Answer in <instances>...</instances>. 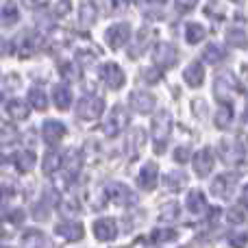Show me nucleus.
<instances>
[{
  "label": "nucleus",
  "instance_id": "obj_16",
  "mask_svg": "<svg viewBox=\"0 0 248 248\" xmlns=\"http://www.w3.org/2000/svg\"><path fill=\"white\" fill-rule=\"evenodd\" d=\"M57 235L63 237V240H68V242L81 240L83 237V224L74 222V220H70V222H61V224H57Z\"/></svg>",
  "mask_w": 248,
  "mask_h": 248
},
{
  "label": "nucleus",
  "instance_id": "obj_39",
  "mask_svg": "<svg viewBox=\"0 0 248 248\" xmlns=\"http://www.w3.org/2000/svg\"><path fill=\"white\" fill-rule=\"evenodd\" d=\"M179 237V233L172 231V229H166V231H155V240L157 242H174Z\"/></svg>",
  "mask_w": 248,
  "mask_h": 248
},
{
  "label": "nucleus",
  "instance_id": "obj_24",
  "mask_svg": "<svg viewBox=\"0 0 248 248\" xmlns=\"http://www.w3.org/2000/svg\"><path fill=\"white\" fill-rule=\"evenodd\" d=\"M205 194L201 192V189H192L189 192V196H187V207H189V211L192 214H201L202 209H205Z\"/></svg>",
  "mask_w": 248,
  "mask_h": 248
},
{
  "label": "nucleus",
  "instance_id": "obj_4",
  "mask_svg": "<svg viewBox=\"0 0 248 248\" xmlns=\"http://www.w3.org/2000/svg\"><path fill=\"white\" fill-rule=\"evenodd\" d=\"M153 57H155V61H157V65H161L163 70H168L176 63V59H179V50H176V46L170 44V42H159L157 46H155Z\"/></svg>",
  "mask_w": 248,
  "mask_h": 248
},
{
  "label": "nucleus",
  "instance_id": "obj_14",
  "mask_svg": "<svg viewBox=\"0 0 248 248\" xmlns=\"http://www.w3.org/2000/svg\"><path fill=\"white\" fill-rule=\"evenodd\" d=\"M233 189H235V176L233 174H220V176H216V181L211 183V192L220 198H229Z\"/></svg>",
  "mask_w": 248,
  "mask_h": 248
},
{
  "label": "nucleus",
  "instance_id": "obj_30",
  "mask_svg": "<svg viewBox=\"0 0 248 248\" xmlns=\"http://www.w3.org/2000/svg\"><path fill=\"white\" fill-rule=\"evenodd\" d=\"M29 100L33 103V107L37 109V111H44V109L48 107V98H46V94H44V90H39V87H33V90L29 92Z\"/></svg>",
  "mask_w": 248,
  "mask_h": 248
},
{
  "label": "nucleus",
  "instance_id": "obj_31",
  "mask_svg": "<svg viewBox=\"0 0 248 248\" xmlns=\"http://www.w3.org/2000/svg\"><path fill=\"white\" fill-rule=\"evenodd\" d=\"M59 168H61V155L59 153L52 150V153H48L46 157H44V172H46V174H55Z\"/></svg>",
  "mask_w": 248,
  "mask_h": 248
},
{
  "label": "nucleus",
  "instance_id": "obj_19",
  "mask_svg": "<svg viewBox=\"0 0 248 248\" xmlns=\"http://www.w3.org/2000/svg\"><path fill=\"white\" fill-rule=\"evenodd\" d=\"M126 146L133 150V153H131L133 157H137V155L144 150V146H146V133H144V128H133L131 135H128Z\"/></svg>",
  "mask_w": 248,
  "mask_h": 248
},
{
  "label": "nucleus",
  "instance_id": "obj_7",
  "mask_svg": "<svg viewBox=\"0 0 248 248\" xmlns=\"http://www.w3.org/2000/svg\"><path fill=\"white\" fill-rule=\"evenodd\" d=\"M107 192L111 196V201L118 202V205H135L137 202V194L133 189H128V185H124V183L107 185Z\"/></svg>",
  "mask_w": 248,
  "mask_h": 248
},
{
  "label": "nucleus",
  "instance_id": "obj_8",
  "mask_svg": "<svg viewBox=\"0 0 248 248\" xmlns=\"http://www.w3.org/2000/svg\"><path fill=\"white\" fill-rule=\"evenodd\" d=\"M105 37H107L109 46H111L113 50H118V48H122L124 44L128 42V37H131V29H128V24H113L111 29H107Z\"/></svg>",
  "mask_w": 248,
  "mask_h": 248
},
{
  "label": "nucleus",
  "instance_id": "obj_47",
  "mask_svg": "<svg viewBox=\"0 0 248 248\" xmlns=\"http://www.w3.org/2000/svg\"><path fill=\"white\" fill-rule=\"evenodd\" d=\"M133 244H135V246H140V244H150V240H146V237H140V240H135Z\"/></svg>",
  "mask_w": 248,
  "mask_h": 248
},
{
  "label": "nucleus",
  "instance_id": "obj_33",
  "mask_svg": "<svg viewBox=\"0 0 248 248\" xmlns=\"http://www.w3.org/2000/svg\"><path fill=\"white\" fill-rule=\"evenodd\" d=\"M22 244L24 246H42V244H48V240L39 231H26L24 235H22Z\"/></svg>",
  "mask_w": 248,
  "mask_h": 248
},
{
  "label": "nucleus",
  "instance_id": "obj_5",
  "mask_svg": "<svg viewBox=\"0 0 248 248\" xmlns=\"http://www.w3.org/2000/svg\"><path fill=\"white\" fill-rule=\"evenodd\" d=\"M126 124H128V113L118 105V107L111 109L107 122H105V133H107L109 137H118L124 128H126Z\"/></svg>",
  "mask_w": 248,
  "mask_h": 248
},
{
  "label": "nucleus",
  "instance_id": "obj_15",
  "mask_svg": "<svg viewBox=\"0 0 248 248\" xmlns=\"http://www.w3.org/2000/svg\"><path fill=\"white\" fill-rule=\"evenodd\" d=\"M157 174H159V168L155 161H148L144 168H141L140 172V185L146 189V192H150V189L157 187Z\"/></svg>",
  "mask_w": 248,
  "mask_h": 248
},
{
  "label": "nucleus",
  "instance_id": "obj_22",
  "mask_svg": "<svg viewBox=\"0 0 248 248\" xmlns=\"http://www.w3.org/2000/svg\"><path fill=\"white\" fill-rule=\"evenodd\" d=\"M20 140V133H17L16 126L7 124L4 120H0V144L2 146H9V144H16Z\"/></svg>",
  "mask_w": 248,
  "mask_h": 248
},
{
  "label": "nucleus",
  "instance_id": "obj_42",
  "mask_svg": "<svg viewBox=\"0 0 248 248\" xmlns=\"http://www.w3.org/2000/svg\"><path fill=\"white\" fill-rule=\"evenodd\" d=\"M144 78L148 83H157L159 81V72L157 70H144Z\"/></svg>",
  "mask_w": 248,
  "mask_h": 248
},
{
  "label": "nucleus",
  "instance_id": "obj_43",
  "mask_svg": "<svg viewBox=\"0 0 248 248\" xmlns=\"http://www.w3.org/2000/svg\"><path fill=\"white\" fill-rule=\"evenodd\" d=\"M196 2H198V0H176V4H179L181 11H189V9H192Z\"/></svg>",
  "mask_w": 248,
  "mask_h": 248
},
{
  "label": "nucleus",
  "instance_id": "obj_23",
  "mask_svg": "<svg viewBox=\"0 0 248 248\" xmlns=\"http://www.w3.org/2000/svg\"><path fill=\"white\" fill-rule=\"evenodd\" d=\"M205 35H207V31H205V26H202V24L189 22V24L185 26V39H187L189 44H198V42H202V39H205Z\"/></svg>",
  "mask_w": 248,
  "mask_h": 248
},
{
  "label": "nucleus",
  "instance_id": "obj_1",
  "mask_svg": "<svg viewBox=\"0 0 248 248\" xmlns=\"http://www.w3.org/2000/svg\"><path fill=\"white\" fill-rule=\"evenodd\" d=\"M170 124H172V118H170L168 111H159L157 116H155V120H153V140H155V144H157V148H155L157 153L163 150L161 144H166L168 135H170Z\"/></svg>",
  "mask_w": 248,
  "mask_h": 248
},
{
  "label": "nucleus",
  "instance_id": "obj_29",
  "mask_svg": "<svg viewBox=\"0 0 248 248\" xmlns=\"http://www.w3.org/2000/svg\"><path fill=\"white\" fill-rule=\"evenodd\" d=\"M185 181H187V176H185L181 170H174V172L163 176V183H166L170 189H181L185 185Z\"/></svg>",
  "mask_w": 248,
  "mask_h": 248
},
{
  "label": "nucleus",
  "instance_id": "obj_17",
  "mask_svg": "<svg viewBox=\"0 0 248 248\" xmlns=\"http://www.w3.org/2000/svg\"><path fill=\"white\" fill-rule=\"evenodd\" d=\"M183 78L189 87H201L202 81H205V70H202V65L198 63V61H194V63H189L187 68H185Z\"/></svg>",
  "mask_w": 248,
  "mask_h": 248
},
{
  "label": "nucleus",
  "instance_id": "obj_44",
  "mask_svg": "<svg viewBox=\"0 0 248 248\" xmlns=\"http://www.w3.org/2000/svg\"><path fill=\"white\" fill-rule=\"evenodd\" d=\"M187 157H189V150H187V148H179V150L174 153V159H176V161H181V163L187 161Z\"/></svg>",
  "mask_w": 248,
  "mask_h": 248
},
{
  "label": "nucleus",
  "instance_id": "obj_25",
  "mask_svg": "<svg viewBox=\"0 0 248 248\" xmlns=\"http://www.w3.org/2000/svg\"><path fill=\"white\" fill-rule=\"evenodd\" d=\"M7 111L13 120H26L29 118V107L24 105V100H11L7 105Z\"/></svg>",
  "mask_w": 248,
  "mask_h": 248
},
{
  "label": "nucleus",
  "instance_id": "obj_50",
  "mask_svg": "<svg viewBox=\"0 0 248 248\" xmlns=\"http://www.w3.org/2000/svg\"><path fill=\"white\" fill-rule=\"evenodd\" d=\"M2 233H4V231H2V227H0V237H2Z\"/></svg>",
  "mask_w": 248,
  "mask_h": 248
},
{
  "label": "nucleus",
  "instance_id": "obj_40",
  "mask_svg": "<svg viewBox=\"0 0 248 248\" xmlns=\"http://www.w3.org/2000/svg\"><path fill=\"white\" fill-rule=\"evenodd\" d=\"M192 107H194V113H196L201 120H205V118H207V103H205V100H202V98L194 100Z\"/></svg>",
  "mask_w": 248,
  "mask_h": 248
},
{
  "label": "nucleus",
  "instance_id": "obj_38",
  "mask_svg": "<svg viewBox=\"0 0 248 248\" xmlns=\"http://www.w3.org/2000/svg\"><path fill=\"white\" fill-rule=\"evenodd\" d=\"M229 39H231V44H235V46H240V48H244L246 46V33H244V29H240V31H229Z\"/></svg>",
  "mask_w": 248,
  "mask_h": 248
},
{
  "label": "nucleus",
  "instance_id": "obj_28",
  "mask_svg": "<svg viewBox=\"0 0 248 248\" xmlns=\"http://www.w3.org/2000/svg\"><path fill=\"white\" fill-rule=\"evenodd\" d=\"M78 17H81V24L83 26H92L96 22V7L92 2H83L81 4V11H78Z\"/></svg>",
  "mask_w": 248,
  "mask_h": 248
},
{
  "label": "nucleus",
  "instance_id": "obj_12",
  "mask_svg": "<svg viewBox=\"0 0 248 248\" xmlns=\"http://www.w3.org/2000/svg\"><path fill=\"white\" fill-rule=\"evenodd\" d=\"M94 235L98 237L100 242H111V240H116V235H118L116 222H113L111 218H100V220H96V222H94Z\"/></svg>",
  "mask_w": 248,
  "mask_h": 248
},
{
  "label": "nucleus",
  "instance_id": "obj_21",
  "mask_svg": "<svg viewBox=\"0 0 248 248\" xmlns=\"http://www.w3.org/2000/svg\"><path fill=\"white\" fill-rule=\"evenodd\" d=\"M20 17V11H17L16 2L13 0H7V4L2 7V13H0V24L2 26H13Z\"/></svg>",
  "mask_w": 248,
  "mask_h": 248
},
{
  "label": "nucleus",
  "instance_id": "obj_37",
  "mask_svg": "<svg viewBox=\"0 0 248 248\" xmlns=\"http://www.w3.org/2000/svg\"><path fill=\"white\" fill-rule=\"evenodd\" d=\"M229 222H231V224H244L246 222V209H244V205H242V207H233V209L229 211Z\"/></svg>",
  "mask_w": 248,
  "mask_h": 248
},
{
  "label": "nucleus",
  "instance_id": "obj_27",
  "mask_svg": "<svg viewBox=\"0 0 248 248\" xmlns=\"http://www.w3.org/2000/svg\"><path fill=\"white\" fill-rule=\"evenodd\" d=\"M70 103H72V94H70V90L63 87V85H57L55 87V105L59 109H68Z\"/></svg>",
  "mask_w": 248,
  "mask_h": 248
},
{
  "label": "nucleus",
  "instance_id": "obj_2",
  "mask_svg": "<svg viewBox=\"0 0 248 248\" xmlns=\"http://www.w3.org/2000/svg\"><path fill=\"white\" fill-rule=\"evenodd\" d=\"M220 157H222L224 163L229 166H242L244 163V157H246V150L242 144H235L233 140H224L220 141Z\"/></svg>",
  "mask_w": 248,
  "mask_h": 248
},
{
  "label": "nucleus",
  "instance_id": "obj_32",
  "mask_svg": "<svg viewBox=\"0 0 248 248\" xmlns=\"http://www.w3.org/2000/svg\"><path fill=\"white\" fill-rule=\"evenodd\" d=\"M202 59L207 61V63H220V61L224 59V52L220 46H216V44H211V46L205 48V52H202Z\"/></svg>",
  "mask_w": 248,
  "mask_h": 248
},
{
  "label": "nucleus",
  "instance_id": "obj_46",
  "mask_svg": "<svg viewBox=\"0 0 248 248\" xmlns=\"http://www.w3.org/2000/svg\"><path fill=\"white\" fill-rule=\"evenodd\" d=\"M24 2L29 4V7H33V9H35V7H42V4L46 2V0H24Z\"/></svg>",
  "mask_w": 248,
  "mask_h": 248
},
{
  "label": "nucleus",
  "instance_id": "obj_6",
  "mask_svg": "<svg viewBox=\"0 0 248 248\" xmlns=\"http://www.w3.org/2000/svg\"><path fill=\"white\" fill-rule=\"evenodd\" d=\"M214 90L222 103H229V100H233V96H235V92H237V81L229 72H222V74H218V78H216Z\"/></svg>",
  "mask_w": 248,
  "mask_h": 248
},
{
  "label": "nucleus",
  "instance_id": "obj_18",
  "mask_svg": "<svg viewBox=\"0 0 248 248\" xmlns=\"http://www.w3.org/2000/svg\"><path fill=\"white\" fill-rule=\"evenodd\" d=\"M81 163H83L81 153H77L74 148H70L65 153V157H61V168L68 172V176H77V172L81 170Z\"/></svg>",
  "mask_w": 248,
  "mask_h": 248
},
{
  "label": "nucleus",
  "instance_id": "obj_45",
  "mask_svg": "<svg viewBox=\"0 0 248 248\" xmlns=\"http://www.w3.org/2000/svg\"><path fill=\"white\" fill-rule=\"evenodd\" d=\"M9 52H11V46H9V42L4 37H0V57L9 55Z\"/></svg>",
  "mask_w": 248,
  "mask_h": 248
},
{
  "label": "nucleus",
  "instance_id": "obj_10",
  "mask_svg": "<svg viewBox=\"0 0 248 248\" xmlns=\"http://www.w3.org/2000/svg\"><path fill=\"white\" fill-rule=\"evenodd\" d=\"M65 135V126L59 120H46L42 126V137L48 146H57Z\"/></svg>",
  "mask_w": 248,
  "mask_h": 248
},
{
  "label": "nucleus",
  "instance_id": "obj_26",
  "mask_svg": "<svg viewBox=\"0 0 248 248\" xmlns=\"http://www.w3.org/2000/svg\"><path fill=\"white\" fill-rule=\"evenodd\" d=\"M233 122V109L229 107V103H222V107L216 111V126L218 128H229V124Z\"/></svg>",
  "mask_w": 248,
  "mask_h": 248
},
{
  "label": "nucleus",
  "instance_id": "obj_13",
  "mask_svg": "<svg viewBox=\"0 0 248 248\" xmlns=\"http://www.w3.org/2000/svg\"><path fill=\"white\" fill-rule=\"evenodd\" d=\"M128 105L137 113H150L155 109V98L150 94H146V92H133L128 96Z\"/></svg>",
  "mask_w": 248,
  "mask_h": 248
},
{
  "label": "nucleus",
  "instance_id": "obj_20",
  "mask_svg": "<svg viewBox=\"0 0 248 248\" xmlns=\"http://www.w3.org/2000/svg\"><path fill=\"white\" fill-rule=\"evenodd\" d=\"M13 161H16L17 170H22V172H31V170L35 168V163H37V159H35V155L31 153V150H20V153H16Z\"/></svg>",
  "mask_w": 248,
  "mask_h": 248
},
{
  "label": "nucleus",
  "instance_id": "obj_36",
  "mask_svg": "<svg viewBox=\"0 0 248 248\" xmlns=\"http://www.w3.org/2000/svg\"><path fill=\"white\" fill-rule=\"evenodd\" d=\"M176 216H179V205H176V202H168V205H163L161 220H166V222H174Z\"/></svg>",
  "mask_w": 248,
  "mask_h": 248
},
{
  "label": "nucleus",
  "instance_id": "obj_49",
  "mask_svg": "<svg viewBox=\"0 0 248 248\" xmlns=\"http://www.w3.org/2000/svg\"><path fill=\"white\" fill-rule=\"evenodd\" d=\"M0 163H4V157H2V155H0Z\"/></svg>",
  "mask_w": 248,
  "mask_h": 248
},
{
  "label": "nucleus",
  "instance_id": "obj_48",
  "mask_svg": "<svg viewBox=\"0 0 248 248\" xmlns=\"http://www.w3.org/2000/svg\"><path fill=\"white\" fill-rule=\"evenodd\" d=\"M148 2H153V4H163L166 0H148Z\"/></svg>",
  "mask_w": 248,
  "mask_h": 248
},
{
  "label": "nucleus",
  "instance_id": "obj_11",
  "mask_svg": "<svg viewBox=\"0 0 248 248\" xmlns=\"http://www.w3.org/2000/svg\"><path fill=\"white\" fill-rule=\"evenodd\" d=\"M103 81L107 83L109 90H120L126 78H124V72L120 70L118 63H105L103 65Z\"/></svg>",
  "mask_w": 248,
  "mask_h": 248
},
{
  "label": "nucleus",
  "instance_id": "obj_41",
  "mask_svg": "<svg viewBox=\"0 0 248 248\" xmlns=\"http://www.w3.org/2000/svg\"><path fill=\"white\" fill-rule=\"evenodd\" d=\"M55 11H57V16H68V13H70V2H68V0L59 2V4H57Z\"/></svg>",
  "mask_w": 248,
  "mask_h": 248
},
{
  "label": "nucleus",
  "instance_id": "obj_34",
  "mask_svg": "<svg viewBox=\"0 0 248 248\" xmlns=\"http://www.w3.org/2000/svg\"><path fill=\"white\" fill-rule=\"evenodd\" d=\"M59 209L63 216H77L78 211H81V205L77 202V198H63V201L59 202Z\"/></svg>",
  "mask_w": 248,
  "mask_h": 248
},
{
  "label": "nucleus",
  "instance_id": "obj_3",
  "mask_svg": "<svg viewBox=\"0 0 248 248\" xmlns=\"http://www.w3.org/2000/svg\"><path fill=\"white\" fill-rule=\"evenodd\" d=\"M103 109H105V100L100 96H85L77 105V113L83 120H96V118H100Z\"/></svg>",
  "mask_w": 248,
  "mask_h": 248
},
{
  "label": "nucleus",
  "instance_id": "obj_9",
  "mask_svg": "<svg viewBox=\"0 0 248 248\" xmlns=\"http://www.w3.org/2000/svg\"><path fill=\"white\" fill-rule=\"evenodd\" d=\"M194 170H196V174L201 176V179L209 176L211 170H214V150L211 148L198 150V155L194 157Z\"/></svg>",
  "mask_w": 248,
  "mask_h": 248
},
{
  "label": "nucleus",
  "instance_id": "obj_35",
  "mask_svg": "<svg viewBox=\"0 0 248 248\" xmlns=\"http://www.w3.org/2000/svg\"><path fill=\"white\" fill-rule=\"evenodd\" d=\"M61 74H63L68 81H77V78H81V70H78L77 61H68V63L61 65Z\"/></svg>",
  "mask_w": 248,
  "mask_h": 248
}]
</instances>
